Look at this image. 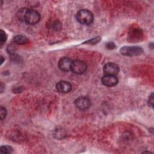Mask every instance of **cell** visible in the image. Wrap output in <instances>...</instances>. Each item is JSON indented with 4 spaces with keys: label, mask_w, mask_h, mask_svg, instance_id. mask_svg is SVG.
I'll return each instance as SVG.
<instances>
[{
    "label": "cell",
    "mask_w": 154,
    "mask_h": 154,
    "mask_svg": "<svg viewBox=\"0 0 154 154\" xmlns=\"http://www.w3.org/2000/svg\"><path fill=\"white\" fill-rule=\"evenodd\" d=\"M7 35L2 29L1 30V34H0V44L2 46L7 40Z\"/></svg>",
    "instance_id": "obj_13"
},
{
    "label": "cell",
    "mask_w": 154,
    "mask_h": 154,
    "mask_svg": "<svg viewBox=\"0 0 154 154\" xmlns=\"http://www.w3.org/2000/svg\"><path fill=\"white\" fill-rule=\"evenodd\" d=\"M87 68V64L84 61L78 60L73 61L70 70L75 74L82 75L85 73Z\"/></svg>",
    "instance_id": "obj_4"
},
{
    "label": "cell",
    "mask_w": 154,
    "mask_h": 154,
    "mask_svg": "<svg viewBox=\"0 0 154 154\" xmlns=\"http://www.w3.org/2000/svg\"><path fill=\"white\" fill-rule=\"evenodd\" d=\"M102 82L105 86L111 87L117 85L118 83V79L116 76L105 75L102 78Z\"/></svg>",
    "instance_id": "obj_8"
},
{
    "label": "cell",
    "mask_w": 154,
    "mask_h": 154,
    "mask_svg": "<svg viewBox=\"0 0 154 154\" xmlns=\"http://www.w3.org/2000/svg\"><path fill=\"white\" fill-rule=\"evenodd\" d=\"M106 47L108 49H114L116 47V46L114 44V43H113V42H109V43H107V44L106 45Z\"/></svg>",
    "instance_id": "obj_16"
},
{
    "label": "cell",
    "mask_w": 154,
    "mask_h": 154,
    "mask_svg": "<svg viewBox=\"0 0 154 154\" xmlns=\"http://www.w3.org/2000/svg\"><path fill=\"white\" fill-rule=\"evenodd\" d=\"M57 90L63 93H67L72 90V85L67 81H61L56 84Z\"/></svg>",
    "instance_id": "obj_9"
},
{
    "label": "cell",
    "mask_w": 154,
    "mask_h": 154,
    "mask_svg": "<svg viewBox=\"0 0 154 154\" xmlns=\"http://www.w3.org/2000/svg\"><path fill=\"white\" fill-rule=\"evenodd\" d=\"M7 115V110L6 109L3 107V106H1V109H0V117H1V120H3L5 118Z\"/></svg>",
    "instance_id": "obj_15"
},
{
    "label": "cell",
    "mask_w": 154,
    "mask_h": 154,
    "mask_svg": "<svg viewBox=\"0 0 154 154\" xmlns=\"http://www.w3.org/2000/svg\"><path fill=\"white\" fill-rule=\"evenodd\" d=\"M1 64H2L3 63V61H4V58H3V57L1 56Z\"/></svg>",
    "instance_id": "obj_18"
},
{
    "label": "cell",
    "mask_w": 154,
    "mask_h": 154,
    "mask_svg": "<svg viewBox=\"0 0 154 154\" xmlns=\"http://www.w3.org/2000/svg\"><path fill=\"white\" fill-rule=\"evenodd\" d=\"M103 71L105 75L116 76L119 72V67L114 63H108L104 66Z\"/></svg>",
    "instance_id": "obj_6"
},
{
    "label": "cell",
    "mask_w": 154,
    "mask_h": 154,
    "mask_svg": "<svg viewBox=\"0 0 154 154\" xmlns=\"http://www.w3.org/2000/svg\"><path fill=\"white\" fill-rule=\"evenodd\" d=\"M75 104L78 109L81 110H86L90 108L91 102L87 97L80 96L75 99Z\"/></svg>",
    "instance_id": "obj_5"
},
{
    "label": "cell",
    "mask_w": 154,
    "mask_h": 154,
    "mask_svg": "<svg viewBox=\"0 0 154 154\" xmlns=\"http://www.w3.org/2000/svg\"><path fill=\"white\" fill-rule=\"evenodd\" d=\"M76 20L79 23L85 25H90L93 21V13L86 9H82L79 10L76 13Z\"/></svg>",
    "instance_id": "obj_2"
},
{
    "label": "cell",
    "mask_w": 154,
    "mask_h": 154,
    "mask_svg": "<svg viewBox=\"0 0 154 154\" xmlns=\"http://www.w3.org/2000/svg\"><path fill=\"white\" fill-rule=\"evenodd\" d=\"M130 35V39L133 40H138L141 35H142V32L140 29H133L130 34H129Z\"/></svg>",
    "instance_id": "obj_11"
},
{
    "label": "cell",
    "mask_w": 154,
    "mask_h": 154,
    "mask_svg": "<svg viewBox=\"0 0 154 154\" xmlns=\"http://www.w3.org/2000/svg\"><path fill=\"white\" fill-rule=\"evenodd\" d=\"M73 61L69 57L61 58L58 63V66L59 69L63 72H69L71 69V66Z\"/></svg>",
    "instance_id": "obj_7"
},
{
    "label": "cell",
    "mask_w": 154,
    "mask_h": 154,
    "mask_svg": "<svg viewBox=\"0 0 154 154\" xmlns=\"http://www.w3.org/2000/svg\"><path fill=\"white\" fill-rule=\"evenodd\" d=\"M1 153H11L13 152V149L11 146L5 145L2 146L0 148Z\"/></svg>",
    "instance_id": "obj_12"
},
{
    "label": "cell",
    "mask_w": 154,
    "mask_h": 154,
    "mask_svg": "<svg viewBox=\"0 0 154 154\" xmlns=\"http://www.w3.org/2000/svg\"><path fill=\"white\" fill-rule=\"evenodd\" d=\"M101 38L99 37H96V38H92V39H90L88 41H87L85 43H87V44H92V45H94V44H97V43H99L100 40Z\"/></svg>",
    "instance_id": "obj_14"
},
{
    "label": "cell",
    "mask_w": 154,
    "mask_h": 154,
    "mask_svg": "<svg viewBox=\"0 0 154 154\" xmlns=\"http://www.w3.org/2000/svg\"><path fill=\"white\" fill-rule=\"evenodd\" d=\"M13 42L17 45H24L28 42V39L24 35H18L14 37Z\"/></svg>",
    "instance_id": "obj_10"
},
{
    "label": "cell",
    "mask_w": 154,
    "mask_h": 154,
    "mask_svg": "<svg viewBox=\"0 0 154 154\" xmlns=\"http://www.w3.org/2000/svg\"><path fill=\"white\" fill-rule=\"evenodd\" d=\"M153 93H152V94L150 96L149 99V104L151 106H153Z\"/></svg>",
    "instance_id": "obj_17"
},
{
    "label": "cell",
    "mask_w": 154,
    "mask_h": 154,
    "mask_svg": "<svg viewBox=\"0 0 154 154\" xmlns=\"http://www.w3.org/2000/svg\"><path fill=\"white\" fill-rule=\"evenodd\" d=\"M120 52L123 55L134 57L142 54L143 50L141 47L137 46H126L122 47L120 49Z\"/></svg>",
    "instance_id": "obj_3"
},
{
    "label": "cell",
    "mask_w": 154,
    "mask_h": 154,
    "mask_svg": "<svg viewBox=\"0 0 154 154\" xmlns=\"http://www.w3.org/2000/svg\"><path fill=\"white\" fill-rule=\"evenodd\" d=\"M17 16L19 20L29 25L36 24L40 19V15L38 11L26 8L20 9L17 13Z\"/></svg>",
    "instance_id": "obj_1"
}]
</instances>
